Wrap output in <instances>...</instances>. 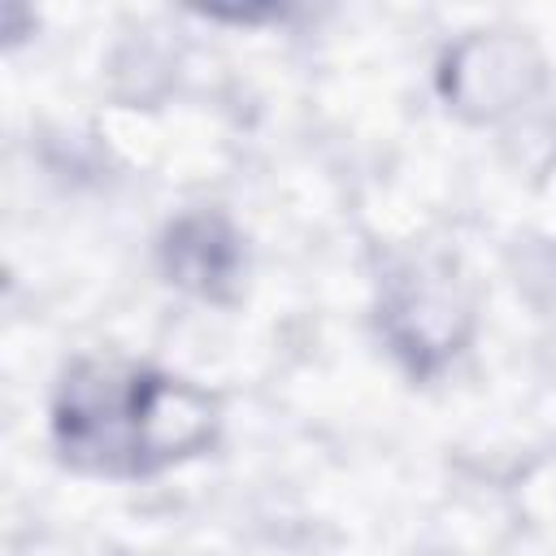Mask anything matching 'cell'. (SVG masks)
I'll use <instances>...</instances> for the list:
<instances>
[{
	"label": "cell",
	"mask_w": 556,
	"mask_h": 556,
	"mask_svg": "<svg viewBox=\"0 0 556 556\" xmlns=\"http://www.w3.org/2000/svg\"><path fill=\"white\" fill-rule=\"evenodd\" d=\"M165 256H169L174 282H182V287H191L200 295H213V300L226 295V287L235 282V269H239L235 235L217 217H187V222H178L169 230Z\"/></svg>",
	"instance_id": "obj_2"
},
{
	"label": "cell",
	"mask_w": 556,
	"mask_h": 556,
	"mask_svg": "<svg viewBox=\"0 0 556 556\" xmlns=\"http://www.w3.org/2000/svg\"><path fill=\"white\" fill-rule=\"evenodd\" d=\"M61 460L100 478H148L217 439V400L135 361H83L52 404Z\"/></svg>",
	"instance_id": "obj_1"
}]
</instances>
